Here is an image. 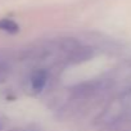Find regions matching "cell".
Listing matches in <instances>:
<instances>
[{
	"label": "cell",
	"mask_w": 131,
	"mask_h": 131,
	"mask_svg": "<svg viewBox=\"0 0 131 131\" xmlns=\"http://www.w3.org/2000/svg\"><path fill=\"white\" fill-rule=\"evenodd\" d=\"M108 86V82L104 80H96V81H88L76 85L72 89V94L75 98H89L95 95L96 93L104 90Z\"/></svg>",
	"instance_id": "obj_1"
},
{
	"label": "cell",
	"mask_w": 131,
	"mask_h": 131,
	"mask_svg": "<svg viewBox=\"0 0 131 131\" xmlns=\"http://www.w3.org/2000/svg\"><path fill=\"white\" fill-rule=\"evenodd\" d=\"M94 57V49L85 45H77L73 50H71L67 55V59L71 64H80L84 63Z\"/></svg>",
	"instance_id": "obj_2"
},
{
	"label": "cell",
	"mask_w": 131,
	"mask_h": 131,
	"mask_svg": "<svg viewBox=\"0 0 131 131\" xmlns=\"http://www.w3.org/2000/svg\"><path fill=\"white\" fill-rule=\"evenodd\" d=\"M31 86H32V90L36 91V93H40L45 85H46V81H48V72L44 68H39V70H35L31 75Z\"/></svg>",
	"instance_id": "obj_3"
},
{
	"label": "cell",
	"mask_w": 131,
	"mask_h": 131,
	"mask_svg": "<svg viewBox=\"0 0 131 131\" xmlns=\"http://www.w3.org/2000/svg\"><path fill=\"white\" fill-rule=\"evenodd\" d=\"M0 31H5L8 34H17L19 31V27L14 21L9 18H4V19H0Z\"/></svg>",
	"instance_id": "obj_4"
},
{
	"label": "cell",
	"mask_w": 131,
	"mask_h": 131,
	"mask_svg": "<svg viewBox=\"0 0 131 131\" xmlns=\"http://www.w3.org/2000/svg\"><path fill=\"white\" fill-rule=\"evenodd\" d=\"M10 70H12V66L7 60V58L0 57V82H3L8 79V76L10 73Z\"/></svg>",
	"instance_id": "obj_5"
},
{
	"label": "cell",
	"mask_w": 131,
	"mask_h": 131,
	"mask_svg": "<svg viewBox=\"0 0 131 131\" xmlns=\"http://www.w3.org/2000/svg\"><path fill=\"white\" fill-rule=\"evenodd\" d=\"M16 131H35V130H16Z\"/></svg>",
	"instance_id": "obj_6"
},
{
	"label": "cell",
	"mask_w": 131,
	"mask_h": 131,
	"mask_svg": "<svg viewBox=\"0 0 131 131\" xmlns=\"http://www.w3.org/2000/svg\"><path fill=\"white\" fill-rule=\"evenodd\" d=\"M3 128V123H2V121H0V130Z\"/></svg>",
	"instance_id": "obj_7"
}]
</instances>
